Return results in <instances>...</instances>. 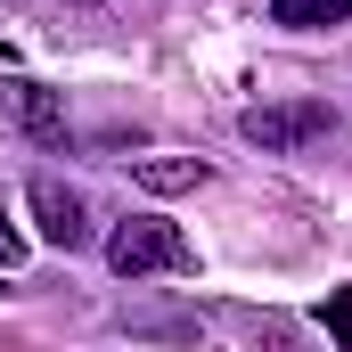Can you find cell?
I'll return each mask as SVG.
<instances>
[{
    "mask_svg": "<svg viewBox=\"0 0 352 352\" xmlns=\"http://www.w3.org/2000/svg\"><path fill=\"white\" fill-rule=\"evenodd\" d=\"M107 270H115V278H148V270H197V254H188V238H180L173 221L140 213V221H123V230L107 238Z\"/></svg>",
    "mask_w": 352,
    "mask_h": 352,
    "instance_id": "1",
    "label": "cell"
},
{
    "mask_svg": "<svg viewBox=\"0 0 352 352\" xmlns=\"http://www.w3.org/2000/svg\"><path fill=\"white\" fill-rule=\"evenodd\" d=\"M238 131H246L263 156H287V148L328 140V131H336V115H328L320 98H287V107H246V115H238Z\"/></svg>",
    "mask_w": 352,
    "mask_h": 352,
    "instance_id": "2",
    "label": "cell"
},
{
    "mask_svg": "<svg viewBox=\"0 0 352 352\" xmlns=\"http://www.w3.org/2000/svg\"><path fill=\"white\" fill-rule=\"evenodd\" d=\"M25 197H33V221H41V238H50L58 254L90 246V205L74 197V188H66V180H50V173H41L33 188H25Z\"/></svg>",
    "mask_w": 352,
    "mask_h": 352,
    "instance_id": "3",
    "label": "cell"
},
{
    "mask_svg": "<svg viewBox=\"0 0 352 352\" xmlns=\"http://www.w3.org/2000/svg\"><path fill=\"white\" fill-rule=\"evenodd\" d=\"M0 107L16 115V131H25V140H41V148H58V140H66V107H58V90L8 82V90H0Z\"/></svg>",
    "mask_w": 352,
    "mask_h": 352,
    "instance_id": "4",
    "label": "cell"
},
{
    "mask_svg": "<svg viewBox=\"0 0 352 352\" xmlns=\"http://www.w3.org/2000/svg\"><path fill=\"white\" fill-rule=\"evenodd\" d=\"M131 180L156 188V197H180V188H205V156H140Z\"/></svg>",
    "mask_w": 352,
    "mask_h": 352,
    "instance_id": "5",
    "label": "cell"
},
{
    "mask_svg": "<svg viewBox=\"0 0 352 352\" xmlns=\"http://www.w3.org/2000/svg\"><path fill=\"white\" fill-rule=\"evenodd\" d=\"M270 25L320 33V25H352V0H270Z\"/></svg>",
    "mask_w": 352,
    "mask_h": 352,
    "instance_id": "6",
    "label": "cell"
},
{
    "mask_svg": "<svg viewBox=\"0 0 352 352\" xmlns=\"http://www.w3.org/2000/svg\"><path fill=\"white\" fill-rule=\"evenodd\" d=\"M328 336H336V344H352V287H336V295H328Z\"/></svg>",
    "mask_w": 352,
    "mask_h": 352,
    "instance_id": "7",
    "label": "cell"
},
{
    "mask_svg": "<svg viewBox=\"0 0 352 352\" xmlns=\"http://www.w3.org/2000/svg\"><path fill=\"white\" fill-rule=\"evenodd\" d=\"M25 263V238H16V230H8V213H0V270H16Z\"/></svg>",
    "mask_w": 352,
    "mask_h": 352,
    "instance_id": "8",
    "label": "cell"
},
{
    "mask_svg": "<svg viewBox=\"0 0 352 352\" xmlns=\"http://www.w3.org/2000/svg\"><path fill=\"white\" fill-rule=\"evenodd\" d=\"M74 8H98V0H74Z\"/></svg>",
    "mask_w": 352,
    "mask_h": 352,
    "instance_id": "9",
    "label": "cell"
}]
</instances>
